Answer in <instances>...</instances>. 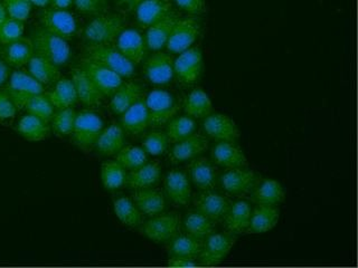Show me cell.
Masks as SVG:
<instances>
[{"label":"cell","mask_w":358,"mask_h":268,"mask_svg":"<svg viewBox=\"0 0 358 268\" xmlns=\"http://www.w3.org/2000/svg\"><path fill=\"white\" fill-rule=\"evenodd\" d=\"M31 40L34 54L48 59L56 66H63L70 61L72 53L66 39L48 31L43 26L33 31Z\"/></svg>","instance_id":"obj_1"},{"label":"cell","mask_w":358,"mask_h":268,"mask_svg":"<svg viewBox=\"0 0 358 268\" xmlns=\"http://www.w3.org/2000/svg\"><path fill=\"white\" fill-rule=\"evenodd\" d=\"M103 121L94 112L82 111L76 113L74 126L71 133L73 142L81 150H90L94 147L96 140L103 131Z\"/></svg>","instance_id":"obj_2"},{"label":"cell","mask_w":358,"mask_h":268,"mask_svg":"<svg viewBox=\"0 0 358 268\" xmlns=\"http://www.w3.org/2000/svg\"><path fill=\"white\" fill-rule=\"evenodd\" d=\"M87 59L103 65L117 73L121 77H131L134 74V64L117 48L108 44H91L87 47Z\"/></svg>","instance_id":"obj_3"},{"label":"cell","mask_w":358,"mask_h":268,"mask_svg":"<svg viewBox=\"0 0 358 268\" xmlns=\"http://www.w3.org/2000/svg\"><path fill=\"white\" fill-rule=\"evenodd\" d=\"M124 20L117 14H102L87 24L84 38L91 44H109L123 31Z\"/></svg>","instance_id":"obj_4"},{"label":"cell","mask_w":358,"mask_h":268,"mask_svg":"<svg viewBox=\"0 0 358 268\" xmlns=\"http://www.w3.org/2000/svg\"><path fill=\"white\" fill-rule=\"evenodd\" d=\"M145 102L150 117V124L154 126H162L171 121L179 110L176 98L165 89L151 91Z\"/></svg>","instance_id":"obj_5"},{"label":"cell","mask_w":358,"mask_h":268,"mask_svg":"<svg viewBox=\"0 0 358 268\" xmlns=\"http://www.w3.org/2000/svg\"><path fill=\"white\" fill-rule=\"evenodd\" d=\"M180 227V216L177 212L159 214L154 216L150 221L143 223L141 232L154 243H164L173 239L178 234Z\"/></svg>","instance_id":"obj_6"},{"label":"cell","mask_w":358,"mask_h":268,"mask_svg":"<svg viewBox=\"0 0 358 268\" xmlns=\"http://www.w3.org/2000/svg\"><path fill=\"white\" fill-rule=\"evenodd\" d=\"M80 68L104 96H111L123 84L119 74L87 57L81 61Z\"/></svg>","instance_id":"obj_7"},{"label":"cell","mask_w":358,"mask_h":268,"mask_svg":"<svg viewBox=\"0 0 358 268\" xmlns=\"http://www.w3.org/2000/svg\"><path fill=\"white\" fill-rule=\"evenodd\" d=\"M6 92L8 93L16 107H24L28 100L44 93V87L31 74L16 70L11 74Z\"/></svg>","instance_id":"obj_8"},{"label":"cell","mask_w":358,"mask_h":268,"mask_svg":"<svg viewBox=\"0 0 358 268\" xmlns=\"http://www.w3.org/2000/svg\"><path fill=\"white\" fill-rule=\"evenodd\" d=\"M234 244L235 238L231 234L213 232L203 245V249L199 255V262L203 266L216 265L229 254Z\"/></svg>","instance_id":"obj_9"},{"label":"cell","mask_w":358,"mask_h":268,"mask_svg":"<svg viewBox=\"0 0 358 268\" xmlns=\"http://www.w3.org/2000/svg\"><path fill=\"white\" fill-rule=\"evenodd\" d=\"M203 70V54L197 47L188 48L173 61V72L184 84L195 83Z\"/></svg>","instance_id":"obj_10"},{"label":"cell","mask_w":358,"mask_h":268,"mask_svg":"<svg viewBox=\"0 0 358 268\" xmlns=\"http://www.w3.org/2000/svg\"><path fill=\"white\" fill-rule=\"evenodd\" d=\"M199 36V24L193 18L177 20L168 38V50L179 54L192 47Z\"/></svg>","instance_id":"obj_11"},{"label":"cell","mask_w":358,"mask_h":268,"mask_svg":"<svg viewBox=\"0 0 358 268\" xmlns=\"http://www.w3.org/2000/svg\"><path fill=\"white\" fill-rule=\"evenodd\" d=\"M222 186L231 195L250 193L260 184V177L255 171L245 168H233L224 173L221 178Z\"/></svg>","instance_id":"obj_12"},{"label":"cell","mask_w":358,"mask_h":268,"mask_svg":"<svg viewBox=\"0 0 358 268\" xmlns=\"http://www.w3.org/2000/svg\"><path fill=\"white\" fill-rule=\"evenodd\" d=\"M42 24L48 31L65 39L72 38L78 31L76 18L65 9H46L42 14Z\"/></svg>","instance_id":"obj_13"},{"label":"cell","mask_w":358,"mask_h":268,"mask_svg":"<svg viewBox=\"0 0 358 268\" xmlns=\"http://www.w3.org/2000/svg\"><path fill=\"white\" fill-rule=\"evenodd\" d=\"M143 70L151 83L165 85L173 80L175 74L173 57L169 54L157 52L145 61Z\"/></svg>","instance_id":"obj_14"},{"label":"cell","mask_w":358,"mask_h":268,"mask_svg":"<svg viewBox=\"0 0 358 268\" xmlns=\"http://www.w3.org/2000/svg\"><path fill=\"white\" fill-rule=\"evenodd\" d=\"M195 204L199 211L216 223L223 221L232 204L225 195L210 189L204 190V193H199V197L196 198Z\"/></svg>","instance_id":"obj_15"},{"label":"cell","mask_w":358,"mask_h":268,"mask_svg":"<svg viewBox=\"0 0 358 268\" xmlns=\"http://www.w3.org/2000/svg\"><path fill=\"white\" fill-rule=\"evenodd\" d=\"M165 190L168 198L176 206H186L192 198L189 179L184 171L173 169L165 179Z\"/></svg>","instance_id":"obj_16"},{"label":"cell","mask_w":358,"mask_h":268,"mask_svg":"<svg viewBox=\"0 0 358 268\" xmlns=\"http://www.w3.org/2000/svg\"><path fill=\"white\" fill-rule=\"evenodd\" d=\"M205 132L217 141H232L240 137V130L236 123L227 115L216 113L205 117L203 122Z\"/></svg>","instance_id":"obj_17"},{"label":"cell","mask_w":358,"mask_h":268,"mask_svg":"<svg viewBox=\"0 0 358 268\" xmlns=\"http://www.w3.org/2000/svg\"><path fill=\"white\" fill-rule=\"evenodd\" d=\"M117 48L129 61L139 64L145 59V45L143 35L134 28L124 29L117 36Z\"/></svg>","instance_id":"obj_18"},{"label":"cell","mask_w":358,"mask_h":268,"mask_svg":"<svg viewBox=\"0 0 358 268\" xmlns=\"http://www.w3.org/2000/svg\"><path fill=\"white\" fill-rule=\"evenodd\" d=\"M213 159L217 165L227 169L245 168L249 165L242 149L232 141H220L213 149Z\"/></svg>","instance_id":"obj_19"},{"label":"cell","mask_w":358,"mask_h":268,"mask_svg":"<svg viewBox=\"0 0 358 268\" xmlns=\"http://www.w3.org/2000/svg\"><path fill=\"white\" fill-rule=\"evenodd\" d=\"M121 123L123 130L128 133L134 135L143 133L150 126V117L145 100L140 98L127 111L123 112Z\"/></svg>","instance_id":"obj_20"},{"label":"cell","mask_w":358,"mask_h":268,"mask_svg":"<svg viewBox=\"0 0 358 268\" xmlns=\"http://www.w3.org/2000/svg\"><path fill=\"white\" fill-rule=\"evenodd\" d=\"M134 202L143 215L154 217L164 212L166 208L165 195L154 188L137 189L134 193Z\"/></svg>","instance_id":"obj_21"},{"label":"cell","mask_w":358,"mask_h":268,"mask_svg":"<svg viewBox=\"0 0 358 268\" xmlns=\"http://www.w3.org/2000/svg\"><path fill=\"white\" fill-rule=\"evenodd\" d=\"M171 0H143L136 8L137 20L143 26H151L171 15Z\"/></svg>","instance_id":"obj_22"},{"label":"cell","mask_w":358,"mask_h":268,"mask_svg":"<svg viewBox=\"0 0 358 268\" xmlns=\"http://www.w3.org/2000/svg\"><path fill=\"white\" fill-rule=\"evenodd\" d=\"M206 137L201 134H192L189 137L180 140L173 145L171 158L173 162L187 161L204 152L207 149Z\"/></svg>","instance_id":"obj_23"},{"label":"cell","mask_w":358,"mask_h":268,"mask_svg":"<svg viewBox=\"0 0 358 268\" xmlns=\"http://www.w3.org/2000/svg\"><path fill=\"white\" fill-rule=\"evenodd\" d=\"M162 177V167L158 162H150L136 168L127 174L126 184L132 189L152 187L158 184Z\"/></svg>","instance_id":"obj_24"},{"label":"cell","mask_w":358,"mask_h":268,"mask_svg":"<svg viewBox=\"0 0 358 268\" xmlns=\"http://www.w3.org/2000/svg\"><path fill=\"white\" fill-rule=\"evenodd\" d=\"M280 210L275 206L257 204L251 214L248 232L252 234H264L270 232L279 223Z\"/></svg>","instance_id":"obj_25"},{"label":"cell","mask_w":358,"mask_h":268,"mask_svg":"<svg viewBox=\"0 0 358 268\" xmlns=\"http://www.w3.org/2000/svg\"><path fill=\"white\" fill-rule=\"evenodd\" d=\"M143 87L136 82L122 84L119 89L111 95L110 109L115 114H122L123 112L136 103L143 96Z\"/></svg>","instance_id":"obj_26"},{"label":"cell","mask_w":358,"mask_h":268,"mask_svg":"<svg viewBox=\"0 0 358 268\" xmlns=\"http://www.w3.org/2000/svg\"><path fill=\"white\" fill-rule=\"evenodd\" d=\"M176 20V17L173 16V15H168L167 17L162 18L159 22H155L152 25L149 26L148 31L145 34L147 47L149 50H155V52H158V50L165 47Z\"/></svg>","instance_id":"obj_27"},{"label":"cell","mask_w":358,"mask_h":268,"mask_svg":"<svg viewBox=\"0 0 358 268\" xmlns=\"http://www.w3.org/2000/svg\"><path fill=\"white\" fill-rule=\"evenodd\" d=\"M285 199V188L282 184L273 179H268L257 184L252 193V200L257 204L277 206Z\"/></svg>","instance_id":"obj_28"},{"label":"cell","mask_w":358,"mask_h":268,"mask_svg":"<svg viewBox=\"0 0 358 268\" xmlns=\"http://www.w3.org/2000/svg\"><path fill=\"white\" fill-rule=\"evenodd\" d=\"M251 214V207L246 201H236L234 204H231L227 216L224 218L227 230L229 232H234V234L248 232Z\"/></svg>","instance_id":"obj_29"},{"label":"cell","mask_w":358,"mask_h":268,"mask_svg":"<svg viewBox=\"0 0 358 268\" xmlns=\"http://www.w3.org/2000/svg\"><path fill=\"white\" fill-rule=\"evenodd\" d=\"M190 179L201 190H210L216 184V169L206 158H197L190 162Z\"/></svg>","instance_id":"obj_30"},{"label":"cell","mask_w":358,"mask_h":268,"mask_svg":"<svg viewBox=\"0 0 358 268\" xmlns=\"http://www.w3.org/2000/svg\"><path fill=\"white\" fill-rule=\"evenodd\" d=\"M72 81L76 87L78 100H81L85 105H98L104 98V95L90 81L80 67L73 70Z\"/></svg>","instance_id":"obj_31"},{"label":"cell","mask_w":358,"mask_h":268,"mask_svg":"<svg viewBox=\"0 0 358 268\" xmlns=\"http://www.w3.org/2000/svg\"><path fill=\"white\" fill-rule=\"evenodd\" d=\"M17 131L24 139L31 142H37L46 139L50 134L48 122L36 115L28 113L22 117L17 126Z\"/></svg>","instance_id":"obj_32"},{"label":"cell","mask_w":358,"mask_h":268,"mask_svg":"<svg viewBox=\"0 0 358 268\" xmlns=\"http://www.w3.org/2000/svg\"><path fill=\"white\" fill-rule=\"evenodd\" d=\"M124 145V130L122 126L112 124L102 131L95 147L102 156H113Z\"/></svg>","instance_id":"obj_33"},{"label":"cell","mask_w":358,"mask_h":268,"mask_svg":"<svg viewBox=\"0 0 358 268\" xmlns=\"http://www.w3.org/2000/svg\"><path fill=\"white\" fill-rule=\"evenodd\" d=\"M27 65L29 74L43 85L56 83L59 78V67L42 56L34 54Z\"/></svg>","instance_id":"obj_34"},{"label":"cell","mask_w":358,"mask_h":268,"mask_svg":"<svg viewBox=\"0 0 358 268\" xmlns=\"http://www.w3.org/2000/svg\"><path fill=\"white\" fill-rule=\"evenodd\" d=\"M182 223L186 232L197 239L203 240L215 230V221H213L199 210L187 214Z\"/></svg>","instance_id":"obj_35"},{"label":"cell","mask_w":358,"mask_h":268,"mask_svg":"<svg viewBox=\"0 0 358 268\" xmlns=\"http://www.w3.org/2000/svg\"><path fill=\"white\" fill-rule=\"evenodd\" d=\"M48 96L53 103L54 107L59 110L71 107L78 100L74 83L69 78H59L56 81L53 91L48 93Z\"/></svg>","instance_id":"obj_36"},{"label":"cell","mask_w":358,"mask_h":268,"mask_svg":"<svg viewBox=\"0 0 358 268\" xmlns=\"http://www.w3.org/2000/svg\"><path fill=\"white\" fill-rule=\"evenodd\" d=\"M34 55L31 39L20 38L6 46L5 61L11 66L20 67L27 64Z\"/></svg>","instance_id":"obj_37"},{"label":"cell","mask_w":358,"mask_h":268,"mask_svg":"<svg viewBox=\"0 0 358 268\" xmlns=\"http://www.w3.org/2000/svg\"><path fill=\"white\" fill-rule=\"evenodd\" d=\"M184 110L189 117H205L213 112L210 96L201 89H195L185 100Z\"/></svg>","instance_id":"obj_38"},{"label":"cell","mask_w":358,"mask_h":268,"mask_svg":"<svg viewBox=\"0 0 358 268\" xmlns=\"http://www.w3.org/2000/svg\"><path fill=\"white\" fill-rule=\"evenodd\" d=\"M113 210L117 219L128 227L139 226L143 221V214L136 206L134 200L128 197H121L113 202Z\"/></svg>","instance_id":"obj_39"},{"label":"cell","mask_w":358,"mask_h":268,"mask_svg":"<svg viewBox=\"0 0 358 268\" xmlns=\"http://www.w3.org/2000/svg\"><path fill=\"white\" fill-rule=\"evenodd\" d=\"M204 243L201 239L190 236V234H182L173 238L171 244V256L186 257V258H196L201 254Z\"/></svg>","instance_id":"obj_40"},{"label":"cell","mask_w":358,"mask_h":268,"mask_svg":"<svg viewBox=\"0 0 358 268\" xmlns=\"http://www.w3.org/2000/svg\"><path fill=\"white\" fill-rule=\"evenodd\" d=\"M126 169L117 160L106 162L101 167V180L109 191L120 189L126 184Z\"/></svg>","instance_id":"obj_41"},{"label":"cell","mask_w":358,"mask_h":268,"mask_svg":"<svg viewBox=\"0 0 358 268\" xmlns=\"http://www.w3.org/2000/svg\"><path fill=\"white\" fill-rule=\"evenodd\" d=\"M195 121L190 117H178L169 121L167 126L168 139L171 142H178L185 137H189L195 131Z\"/></svg>","instance_id":"obj_42"},{"label":"cell","mask_w":358,"mask_h":268,"mask_svg":"<svg viewBox=\"0 0 358 268\" xmlns=\"http://www.w3.org/2000/svg\"><path fill=\"white\" fill-rule=\"evenodd\" d=\"M147 159L148 158L145 151L143 148L134 147V145L121 149L117 154V161L124 169H129V170H134L136 168L145 165Z\"/></svg>","instance_id":"obj_43"},{"label":"cell","mask_w":358,"mask_h":268,"mask_svg":"<svg viewBox=\"0 0 358 268\" xmlns=\"http://www.w3.org/2000/svg\"><path fill=\"white\" fill-rule=\"evenodd\" d=\"M24 107H26L28 113L36 115L46 122L52 120L54 115V105L48 94L35 95L31 100H27Z\"/></svg>","instance_id":"obj_44"},{"label":"cell","mask_w":358,"mask_h":268,"mask_svg":"<svg viewBox=\"0 0 358 268\" xmlns=\"http://www.w3.org/2000/svg\"><path fill=\"white\" fill-rule=\"evenodd\" d=\"M76 111L72 107L59 110L52 117V128L57 135H71L76 121Z\"/></svg>","instance_id":"obj_45"},{"label":"cell","mask_w":358,"mask_h":268,"mask_svg":"<svg viewBox=\"0 0 358 268\" xmlns=\"http://www.w3.org/2000/svg\"><path fill=\"white\" fill-rule=\"evenodd\" d=\"M168 143H169V139L167 134L162 131H154L143 139V149L145 151V154L150 156H162L167 150Z\"/></svg>","instance_id":"obj_46"},{"label":"cell","mask_w":358,"mask_h":268,"mask_svg":"<svg viewBox=\"0 0 358 268\" xmlns=\"http://www.w3.org/2000/svg\"><path fill=\"white\" fill-rule=\"evenodd\" d=\"M24 27L25 26L22 20L7 18L3 25L0 26V43L7 45L22 38Z\"/></svg>","instance_id":"obj_47"},{"label":"cell","mask_w":358,"mask_h":268,"mask_svg":"<svg viewBox=\"0 0 358 268\" xmlns=\"http://www.w3.org/2000/svg\"><path fill=\"white\" fill-rule=\"evenodd\" d=\"M7 14L10 18L25 22L31 14V3L29 0H3Z\"/></svg>","instance_id":"obj_48"},{"label":"cell","mask_w":358,"mask_h":268,"mask_svg":"<svg viewBox=\"0 0 358 268\" xmlns=\"http://www.w3.org/2000/svg\"><path fill=\"white\" fill-rule=\"evenodd\" d=\"M16 105L8 93L0 91V123H7L16 114Z\"/></svg>","instance_id":"obj_49"},{"label":"cell","mask_w":358,"mask_h":268,"mask_svg":"<svg viewBox=\"0 0 358 268\" xmlns=\"http://www.w3.org/2000/svg\"><path fill=\"white\" fill-rule=\"evenodd\" d=\"M76 8L84 14H99L106 7V0H73Z\"/></svg>","instance_id":"obj_50"},{"label":"cell","mask_w":358,"mask_h":268,"mask_svg":"<svg viewBox=\"0 0 358 268\" xmlns=\"http://www.w3.org/2000/svg\"><path fill=\"white\" fill-rule=\"evenodd\" d=\"M179 8L189 14H201L205 10V0H175Z\"/></svg>","instance_id":"obj_51"},{"label":"cell","mask_w":358,"mask_h":268,"mask_svg":"<svg viewBox=\"0 0 358 268\" xmlns=\"http://www.w3.org/2000/svg\"><path fill=\"white\" fill-rule=\"evenodd\" d=\"M197 265H199V264H197V262H195V258H186V257L171 256V260L168 262V266L176 268L196 267Z\"/></svg>","instance_id":"obj_52"},{"label":"cell","mask_w":358,"mask_h":268,"mask_svg":"<svg viewBox=\"0 0 358 268\" xmlns=\"http://www.w3.org/2000/svg\"><path fill=\"white\" fill-rule=\"evenodd\" d=\"M9 66L5 61L0 59V85H3L9 76Z\"/></svg>","instance_id":"obj_53"},{"label":"cell","mask_w":358,"mask_h":268,"mask_svg":"<svg viewBox=\"0 0 358 268\" xmlns=\"http://www.w3.org/2000/svg\"><path fill=\"white\" fill-rule=\"evenodd\" d=\"M143 0H117V3L121 7H124L127 10H134Z\"/></svg>","instance_id":"obj_54"},{"label":"cell","mask_w":358,"mask_h":268,"mask_svg":"<svg viewBox=\"0 0 358 268\" xmlns=\"http://www.w3.org/2000/svg\"><path fill=\"white\" fill-rule=\"evenodd\" d=\"M73 0H52V5L54 8L66 9L72 5Z\"/></svg>","instance_id":"obj_55"},{"label":"cell","mask_w":358,"mask_h":268,"mask_svg":"<svg viewBox=\"0 0 358 268\" xmlns=\"http://www.w3.org/2000/svg\"><path fill=\"white\" fill-rule=\"evenodd\" d=\"M31 1V5L37 6V7H46V6L50 5L52 3V0H29Z\"/></svg>","instance_id":"obj_56"},{"label":"cell","mask_w":358,"mask_h":268,"mask_svg":"<svg viewBox=\"0 0 358 268\" xmlns=\"http://www.w3.org/2000/svg\"><path fill=\"white\" fill-rule=\"evenodd\" d=\"M7 18H8V14H7L3 3H0V26L3 25Z\"/></svg>","instance_id":"obj_57"},{"label":"cell","mask_w":358,"mask_h":268,"mask_svg":"<svg viewBox=\"0 0 358 268\" xmlns=\"http://www.w3.org/2000/svg\"><path fill=\"white\" fill-rule=\"evenodd\" d=\"M0 52H1V43H0Z\"/></svg>","instance_id":"obj_58"}]
</instances>
